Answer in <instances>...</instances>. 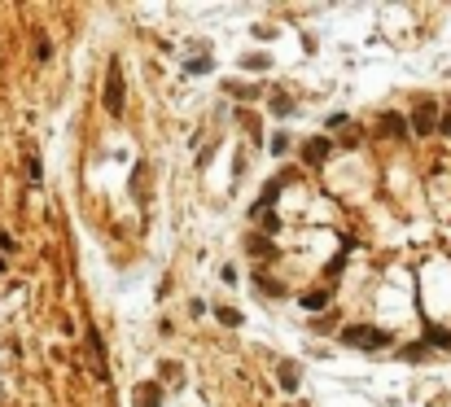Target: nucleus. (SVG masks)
Listing matches in <instances>:
<instances>
[{"label": "nucleus", "mask_w": 451, "mask_h": 407, "mask_svg": "<svg viewBox=\"0 0 451 407\" xmlns=\"http://www.w3.org/2000/svg\"><path fill=\"white\" fill-rule=\"evenodd\" d=\"M377 131H382V136L386 140H408V118H403V114H382V118H377Z\"/></svg>", "instance_id": "nucleus-3"}, {"label": "nucleus", "mask_w": 451, "mask_h": 407, "mask_svg": "<svg viewBox=\"0 0 451 407\" xmlns=\"http://www.w3.org/2000/svg\"><path fill=\"white\" fill-rule=\"evenodd\" d=\"M254 280H258V289H263V294H285V285H280V280H272L267 272H258Z\"/></svg>", "instance_id": "nucleus-8"}, {"label": "nucleus", "mask_w": 451, "mask_h": 407, "mask_svg": "<svg viewBox=\"0 0 451 407\" xmlns=\"http://www.w3.org/2000/svg\"><path fill=\"white\" fill-rule=\"evenodd\" d=\"M438 131H443V136H451V114L443 118V123H438Z\"/></svg>", "instance_id": "nucleus-11"}, {"label": "nucleus", "mask_w": 451, "mask_h": 407, "mask_svg": "<svg viewBox=\"0 0 451 407\" xmlns=\"http://www.w3.org/2000/svg\"><path fill=\"white\" fill-rule=\"evenodd\" d=\"M329 149H333V145H329V140H324V136H316V140H311V145H307V166H316V162H320V158H324V153H329Z\"/></svg>", "instance_id": "nucleus-6"}, {"label": "nucleus", "mask_w": 451, "mask_h": 407, "mask_svg": "<svg viewBox=\"0 0 451 407\" xmlns=\"http://www.w3.org/2000/svg\"><path fill=\"white\" fill-rule=\"evenodd\" d=\"M324 302H329V294H324V289L302 294V307H307V311H324Z\"/></svg>", "instance_id": "nucleus-7"}, {"label": "nucleus", "mask_w": 451, "mask_h": 407, "mask_svg": "<svg viewBox=\"0 0 451 407\" xmlns=\"http://www.w3.org/2000/svg\"><path fill=\"white\" fill-rule=\"evenodd\" d=\"M412 131H417V136H430V131H434V101L417 105V114H412Z\"/></svg>", "instance_id": "nucleus-4"}, {"label": "nucleus", "mask_w": 451, "mask_h": 407, "mask_svg": "<svg viewBox=\"0 0 451 407\" xmlns=\"http://www.w3.org/2000/svg\"><path fill=\"white\" fill-rule=\"evenodd\" d=\"M162 403V390L153 386V381H145V386L136 390V407H158Z\"/></svg>", "instance_id": "nucleus-5"}, {"label": "nucleus", "mask_w": 451, "mask_h": 407, "mask_svg": "<svg viewBox=\"0 0 451 407\" xmlns=\"http://www.w3.org/2000/svg\"><path fill=\"white\" fill-rule=\"evenodd\" d=\"M342 342L364 346V351H377V346H390V333H382V329H368V324H351V329H342Z\"/></svg>", "instance_id": "nucleus-1"}, {"label": "nucleus", "mask_w": 451, "mask_h": 407, "mask_svg": "<svg viewBox=\"0 0 451 407\" xmlns=\"http://www.w3.org/2000/svg\"><path fill=\"white\" fill-rule=\"evenodd\" d=\"M425 338H430L434 346H443V351L451 346V333H447V329H430V333H425Z\"/></svg>", "instance_id": "nucleus-10"}, {"label": "nucleus", "mask_w": 451, "mask_h": 407, "mask_svg": "<svg viewBox=\"0 0 451 407\" xmlns=\"http://www.w3.org/2000/svg\"><path fill=\"white\" fill-rule=\"evenodd\" d=\"M123 70H118V62H110V70H105V110H110L114 118L123 114Z\"/></svg>", "instance_id": "nucleus-2"}, {"label": "nucleus", "mask_w": 451, "mask_h": 407, "mask_svg": "<svg viewBox=\"0 0 451 407\" xmlns=\"http://www.w3.org/2000/svg\"><path fill=\"white\" fill-rule=\"evenodd\" d=\"M215 316H219V320H223V324H228V329H236V324H241V316H236L232 307H215Z\"/></svg>", "instance_id": "nucleus-9"}]
</instances>
